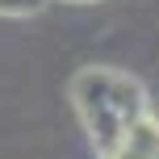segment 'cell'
Listing matches in <instances>:
<instances>
[{"mask_svg": "<svg viewBox=\"0 0 159 159\" xmlns=\"http://www.w3.org/2000/svg\"><path fill=\"white\" fill-rule=\"evenodd\" d=\"M71 101L105 159H159V121L134 80L88 67L75 75Z\"/></svg>", "mask_w": 159, "mask_h": 159, "instance_id": "obj_1", "label": "cell"}]
</instances>
